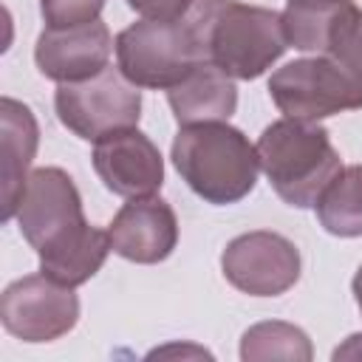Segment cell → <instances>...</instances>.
Here are the masks:
<instances>
[{"mask_svg":"<svg viewBox=\"0 0 362 362\" xmlns=\"http://www.w3.org/2000/svg\"><path fill=\"white\" fill-rule=\"evenodd\" d=\"M170 110L175 122L201 124V122H229L238 110V88L235 79L209 62H198L178 85L167 90Z\"/></svg>","mask_w":362,"mask_h":362,"instance_id":"cell-13","label":"cell"},{"mask_svg":"<svg viewBox=\"0 0 362 362\" xmlns=\"http://www.w3.org/2000/svg\"><path fill=\"white\" fill-rule=\"evenodd\" d=\"M351 291H354V300H356V305H359V311H362V266L356 269V274H354V280H351Z\"/></svg>","mask_w":362,"mask_h":362,"instance_id":"cell-22","label":"cell"},{"mask_svg":"<svg viewBox=\"0 0 362 362\" xmlns=\"http://www.w3.org/2000/svg\"><path fill=\"white\" fill-rule=\"evenodd\" d=\"M300 252L280 232L255 229L232 238L221 255V272L249 297H280L300 280Z\"/></svg>","mask_w":362,"mask_h":362,"instance_id":"cell-9","label":"cell"},{"mask_svg":"<svg viewBox=\"0 0 362 362\" xmlns=\"http://www.w3.org/2000/svg\"><path fill=\"white\" fill-rule=\"evenodd\" d=\"M93 170L99 181L122 198L156 195L164 184V158L139 127H124L93 141Z\"/></svg>","mask_w":362,"mask_h":362,"instance_id":"cell-10","label":"cell"},{"mask_svg":"<svg viewBox=\"0 0 362 362\" xmlns=\"http://www.w3.org/2000/svg\"><path fill=\"white\" fill-rule=\"evenodd\" d=\"M0 322L23 342H54L79 322V297L48 274H25L0 294Z\"/></svg>","mask_w":362,"mask_h":362,"instance_id":"cell-8","label":"cell"},{"mask_svg":"<svg viewBox=\"0 0 362 362\" xmlns=\"http://www.w3.org/2000/svg\"><path fill=\"white\" fill-rule=\"evenodd\" d=\"M105 0H40L45 28H74L99 20Z\"/></svg>","mask_w":362,"mask_h":362,"instance_id":"cell-19","label":"cell"},{"mask_svg":"<svg viewBox=\"0 0 362 362\" xmlns=\"http://www.w3.org/2000/svg\"><path fill=\"white\" fill-rule=\"evenodd\" d=\"M184 20L201 62L232 79L263 76L288 48L283 17L274 8L240 0H195Z\"/></svg>","mask_w":362,"mask_h":362,"instance_id":"cell-2","label":"cell"},{"mask_svg":"<svg viewBox=\"0 0 362 362\" xmlns=\"http://www.w3.org/2000/svg\"><path fill=\"white\" fill-rule=\"evenodd\" d=\"M116 62L136 88L170 90L201 57L187 20H141L116 34Z\"/></svg>","mask_w":362,"mask_h":362,"instance_id":"cell-5","label":"cell"},{"mask_svg":"<svg viewBox=\"0 0 362 362\" xmlns=\"http://www.w3.org/2000/svg\"><path fill=\"white\" fill-rule=\"evenodd\" d=\"M0 124H3V221L17 215L28 167L34 161L40 144V127L28 105L3 96L0 102Z\"/></svg>","mask_w":362,"mask_h":362,"instance_id":"cell-14","label":"cell"},{"mask_svg":"<svg viewBox=\"0 0 362 362\" xmlns=\"http://www.w3.org/2000/svg\"><path fill=\"white\" fill-rule=\"evenodd\" d=\"M351 3L354 0H288V6L280 11L288 45L297 51L325 54L331 31Z\"/></svg>","mask_w":362,"mask_h":362,"instance_id":"cell-15","label":"cell"},{"mask_svg":"<svg viewBox=\"0 0 362 362\" xmlns=\"http://www.w3.org/2000/svg\"><path fill=\"white\" fill-rule=\"evenodd\" d=\"M269 96L286 119L320 122L342 110L362 107V85L331 57L291 59L269 76Z\"/></svg>","mask_w":362,"mask_h":362,"instance_id":"cell-7","label":"cell"},{"mask_svg":"<svg viewBox=\"0 0 362 362\" xmlns=\"http://www.w3.org/2000/svg\"><path fill=\"white\" fill-rule=\"evenodd\" d=\"M110 249L141 266L161 263L178 243V218L164 198H130L107 226Z\"/></svg>","mask_w":362,"mask_h":362,"instance_id":"cell-12","label":"cell"},{"mask_svg":"<svg viewBox=\"0 0 362 362\" xmlns=\"http://www.w3.org/2000/svg\"><path fill=\"white\" fill-rule=\"evenodd\" d=\"M325 57H331L342 71H348L362 85V8L356 3H351V8L334 25Z\"/></svg>","mask_w":362,"mask_h":362,"instance_id":"cell-18","label":"cell"},{"mask_svg":"<svg viewBox=\"0 0 362 362\" xmlns=\"http://www.w3.org/2000/svg\"><path fill=\"white\" fill-rule=\"evenodd\" d=\"M127 6L144 20H184L195 0H127Z\"/></svg>","mask_w":362,"mask_h":362,"instance_id":"cell-20","label":"cell"},{"mask_svg":"<svg viewBox=\"0 0 362 362\" xmlns=\"http://www.w3.org/2000/svg\"><path fill=\"white\" fill-rule=\"evenodd\" d=\"M54 110L62 127L85 141L136 127L141 119V90L116 68H105L82 82H62L54 90Z\"/></svg>","mask_w":362,"mask_h":362,"instance_id":"cell-6","label":"cell"},{"mask_svg":"<svg viewBox=\"0 0 362 362\" xmlns=\"http://www.w3.org/2000/svg\"><path fill=\"white\" fill-rule=\"evenodd\" d=\"M255 147L277 198L297 209H311L342 170V158L320 122L283 116L263 127Z\"/></svg>","mask_w":362,"mask_h":362,"instance_id":"cell-4","label":"cell"},{"mask_svg":"<svg viewBox=\"0 0 362 362\" xmlns=\"http://www.w3.org/2000/svg\"><path fill=\"white\" fill-rule=\"evenodd\" d=\"M331 359H334V362H339V359H362V334H351V337L331 354Z\"/></svg>","mask_w":362,"mask_h":362,"instance_id":"cell-21","label":"cell"},{"mask_svg":"<svg viewBox=\"0 0 362 362\" xmlns=\"http://www.w3.org/2000/svg\"><path fill=\"white\" fill-rule=\"evenodd\" d=\"M314 348L303 328L283 322V320H266L243 331L240 337V359L243 362H260V359H288V362H311Z\"/></svg>","mask_w":362,"mask_h":362,"instance_id":"cell-17","label":"cell"},{"mask_svg":"<svg viewBox=\"0 0 362 362\" xmlns=\"http://www.w3.org/2000/svg\"><path fill=\"white\" fill-rule=\"evenodd\" d=\"M116 40L102 20L74 28H45L34 45V62L45 79L82 82L107 68Z\"/></svg>","mask_w":362,"mask_h":362,"instance_id":"cell-11","label":"cell"},{"mask_svg":"<svg viewBox=\"0 0 362 362\" xmlns=\"http://www.w3.org/2000/svg\"><path fill=\"white\" fill-rule=\"evenodd\" d=\"M317 218L328 235H362V164L342 167L314 204Z\"/></svg>","mask_w":362,"mask_h":362,"instance_id":"cell-16","label":"cell"},{"mask_svg":"<svg viewBox=\"0 0 362 362\" xmlns=\"http://www.w3.org/2000/svg\"><path fill=\"white\" fill-rule=\"evenodd\" d=\"M14 218L40 257V272L62 286L88 283L113 252L107 229L88 223L79 189L59 167H40L28 175Z\"/></svg>","mask_w":362,"mask_h":362,"instance_id":"cell-1","label":"cell"},{"mask_svg":"<svg viewBox=\"0 0 362 362\" xmlns=\"http://www.w3.org/2000/svg\"><path fill=\"white\" fill-rule=\"evenodd\" d=\"M184 184L212 206L243 201L260 173L257 147L229 122L184 124L170 147Z\"/></svg>","mask_w":362,"mask_h":362,"instance_id":"cell-3","label":"cell"}]
</instances>
